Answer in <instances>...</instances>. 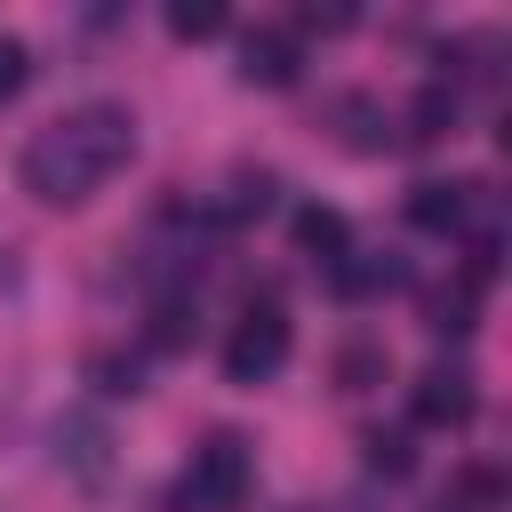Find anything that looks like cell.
<instances>
[{
  "label": "cell",
  "instance_id": "6da1fadb",
  "mask_svg": "<svg viewBox=\"0 0 512 512\" xmlns=\"http://www.w3.org/2000/svg\"><path fill=\"white\" fill-rule=\"evenodd\" d=\"M136 160V120H128V104H80V112H64V120H48L32 144H24V192L32 200H48V208H80L96 184H112L120 168Z\"/></svg>",
  "mask_w": 512,
  "mask_h": 512
},
{
  "label": "cell",
  "instance_id": "7a4b0ae2",
  "mask_svg": "<svg viewBox=\"0 0 512 512\" xmlns=\"http://www.w3.org/2000/svg\"><path fill=\"white\" fill-rule=\"evenodd\" d=\"M248 440L240 432H216V440H200L192 448V472H184V504L192 512H240V496H248Z\"/></svg>",
  "mask_w": 512,
  "mask_h": 512
},
{
  "label": "cell",
  "instance_id": "3957f363",
  "mask_svg": "<svg viewBox=\"0 0 512 512\" xmlns=\"http://www.w3.org/2000/svg\"><path fill=\"white\" fill-rule=\"evenodd\" d=\"M288 344H296L288 312H280V304H256V312L224 336V376H232V384H264V376L288 368Z\"/></svg>",
  "mask_w": 512,
  "mask_h": 512
},
{
  "label": "cell",
  "instance_id": "277c9868",
  "mask_svg": "<svg viewBox=\"0 0 512 512\" xmlns=\"http://www.w3.org/2000/svg\"><path fill=\"white\" fill-rule=\"evenodd\" d=\"M408 408H416V424H432V432H464V424H472V408H480V392H472V368H456V360H432V368L408 384Z\"/></svg>",
  "mask_w": 512,
  "mask_h": 512
},
{
  "label": "cell",
  "instance_id": "5b68a950",
  "mask_svg": "<svg viewBox=\"0 0 512 512\" xmlns=\"http://www.w3.org/2000/svg\"><path fill=\"white\" fill-rule=\"evenodd\" d=\"M296 72H304V48H296L288 24H256L240 40V80L248 88H296Z\"/></svg>",
  "mask_w": 512,
  "mask_h": 512
},
{
  "label": "cell",
  "instance_id": "8992f818",
  "mask_svg": "<svg viewBox=\"0 0 512 512\" xmlns=\"http://www.w3.org/2000/svg\"><path fill=\"white\" fill-rule=\"evenodd\" d=\"M472 208H480V184H440V176H424V184H408V224L416 232H464L472 224Z\"/></svg>",
  "mask_w": 512,
  "mask_h": 512
},
{
  "label": "cell",
  "instance_id": "52a82bcc",
  "mask_svg": "<svg viewBox=\"0 0 512 512\" xmlns=\"http://www.w3.org/2000/svg\"><path fill=\"white\" fill-rule=\"evenodd\" d=\"M328 280H336V296H352V304H368V296H384V288H400V280H408V264H400L392 248H384V256H376V248H344V256L328 264Z\"/></svg>",
  "mask_w": 512,
  "mask_h": 512
},
{
  "label": "cell",
  "instance_id": "ba28073f",
  "mask_svg": "<svg viewBox=\"0 0 512 512\" xmlns=\"http://www.w3.org/2000/svg\"><path fill=\"white\" fill-rule=\"evenodd\" d=\"M456 120H464L456 80H424V88H416V104H408V136H416V144H432V136H448Z\"/></svg>",
  "mask_w": 512,
  "mask_h": 512
},
{
  "label": "cell",
  "instance_id": "9c48e42d",
  "mask_svg": "<svg viewBox=\"0 0 512 512\" xmlns=\"http://www.w3.org/2000/svg\"><path fill=\"white\" fill-rule=\"evenodd\" d=\"M296 248H304L312 264H336V256L352 248V224H344L336 208H320V200H312V208H296Z\"/></svg>",
  "mask_w": 512,
  "mask_h": 512
},
{
  "label": "cell",
  "instance_id": "30bf717a",
  "mask_svg": "<svg viewBox=\"0 0 512 512\" xmlns=\"http://www.w3.org/2000/svg\"><path fill=\"white\" fill-rule=\"evenodd\" d=\"M336 120H344V144L352 152H384L392 144V112L376 96H336Z\"/></svg>",
  "mask_w": 512,
  "mask_h": 512
},
{
  "label": "cell",
  "instance_id": "8fae6325",
  "mask_svg": "<svg viewBox=\"0 0 512 512\" xmlns=\"http://www.w3.org/2000/svg\"><path fill=\"white\" fill-rule=\"evenodd\" d=\"M424 328H432V336H472V288H464V280L440 288V296L424 304Z\"/></svg>",
  "mask_w": 512,
  "mask_h": 512
},
{
  "label": "cell",
  "instance_id": "7c38bea8",
  "mask_svg": "<svg viewBox=\"0 0 512 512\" xmlns=\"http://www.w3.org/2000/svg\"><path fill=\"white\" fill-rule=\"evenodd\" d=\"M168 32L176 40H216L224 32V8L216 0H168Z\"/></svg>",
  "mask_w": 512,
  "mask_h": 512
},
{
  "label": "cell",
  "instance_id": "4fadbf2b",
  "mask_svg": "<svg viewBox=\"0 0 512 512\" xmlns=\"http://www.w3.org/2000/svg\"><path fill=\"white\" fill-rule=\"evenodd\" d=\"M360 448H368V472H384V480H408V464H416L408 432H368Z\"/></svg>",
  "mask_w": 512,
  "mask_h": 512
},
{
  "label": "cell",
  "instance_id": "5bb4252c",
  "mask_svg": "<svg viewBox=\"0 0 512 512\" xmlns=\"http://www.w3.org/2000/svg\"><path fill=\"white\" fill-rule=\"evenodd\" d=\"M192 320H200V312H192L184 296H160V304H152V344H168V352L192 344Z\"/></svg>",
  "mask_w": 512,
  "mask_h": 512
},
{
  "label": "cell",
  "instance_id": "9a60e30c",
  "mask_svg": "<svg viewBox=\"0 0 512 512\" xmlns=\"http://www.w3.org/2000/svg\"><path fill=\"white\" fill-rule=\"evenodd\" d=\"M376 376H384V352H376V344H352V352L336 360V384H344V392H368Z\"/></svg>",
  "mask_w": 512,
  "mask_h": 512
},
{
  "label": "cell",
  "instance_id": "2e32d148",
  "mask_svg": "<svg viewBox=\"0 0 512 512\" xmlns=\"http://www.w3.org/2000/svg\"><path fill=\"white\" fill-rule=\"evenodd\" d=\"M24 80H32V48L0 32V104H16V96H24Z\"/></svg>",
  "mask_w": 512,
  "mask_h": 512
},
{
  "label": "cell",
  "instance_id": "e0dca14e",
  "mask_svg": "<svg viewBox=\"0 0 512 512\" xmlns=\"http://www.w3.org/2000/svg\"><path fill=\"white\" fill-rule=\"evenodd\" d=\"M264 208H272V176H232L224 216H264Z\"/></svg>",
  "mask_w": 512,
  "mask_h": 512
},
{
  "label": "cell",
  "instance_id": "ac0fdd59",
  "mask_svg": "<svg viewBox=\"0 0 512 512\" xmlns=\"http://www.w3.org/2000/svg\"><path fill=\"white\" fill-rule=\"evenodd\" d=\"M88 376H96V392H136V384H144L136 360H88Z\"/></svg>",
  "mask_w": 512,
  "mask_h": 512
},
{
  "label": "cell",
  "instance_id": "d6986e66",
  "mask_svg": "<svg viewBox=\"0 0 512 512\" xmlns=\"http://www.w3.org/2000/svg\"><path fill=\"white\" fill-rule=\"evenodd\" d=\"M352 8H296V32H344Z\"/></svg>",
  "mask_w": 512,
  "mask_h": 512
}]
</instances>
